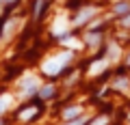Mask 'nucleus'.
Here are the masks:
<instances>
[{
    "label": "nucleus",
    "instance_id": "2eb2a0df",
    "mask_svg": "<svg viewBox=\"0 0 130 125\" xmlns=\"http://www.w3.org/2000/svg\"><path fill=\"white\" fill-rule=\"evenodd\" d=\"M87 123V116H78V119H74V121H70L67 125H85Z\"/></svg>",
    "mask_w": 130,
    "mask_h": 125
},
{
    "label": "nucleus",
    "instance_id": "6e6552de",
    "mask_svg": "<svg viewBox=\"0 0 130 125\" xmlns=\"http://www.w3.org/2000/svg\"><path fill=\"white\" fill-rule=\"evenodd\" d=\"M37 112H39V108H37V106H28L26 110H22V112L18 114V119H20V121H30L32 116L37 114Z\"/></svg>",
    "mask_w": 130,
    "mask_h": 125
},
{
    "label": "nucleus",
    "instance_id": "dca6fc26",
    "mask_svg": "<svg viewBox=\"0 0 130 125\" xmlns=\"http://www.w3.org/2000/svg\"><path fill=\"white\" fill-rule=\"evenodd\" d=\"M87 41L91 43V45H95V43L100 41V35H91V33H89V35H87Z\"/></svg>",
    "mask_w": 130,
    "mask_h": 125
},
{
    "label": "nucleus",
    "instance_id": "f257e3e1",
    "mask_svg": "<svg viewBox=\"0 0 130 125\" xmlns=\"http://www.w3.org/2000/svg\"><path fill=\"white\" fill-rule=\"evenodd\" d=\"M70 58H72V54L70 52H61V54H56V56H52V58H48L46 63H43V73H48V76H56V73H61V71L65 69V65L70 63Z\"/></svg>",
    "mask_w": 130,
    "mask_h": 125
},
{
    "label": "nucleus",
    "instance_id": "4468645a",
    "mask_svg": "<svg viewBox=\"0 0 130 125\" xmlns=\"http://www.w3.org/2000/svg\"><path fill=\"white\" fill-rule=\"evenodd\" d=\"M106 123H108V116L100 114V116H98L95 121H91V123H89V125H106Z\"/></svg>",
    "mask_w": 130,
    "mask_h": 125
},
{
    "label": "nucleus",
    "instance_id": "f8f14e48",
    "mask_svg": "<svg viewBox=\"0 0 130 125\" xmlns=\"http://www.w3.org/2000/svg\"><path fill=\"white\" fill-rule=\"evenodd\" d=\"M113 86H115L117 91H128V80H126V78H117Z\"/></svg>",
    "mask_w": 130,
    "mask_h": 125
},
{
    "label": "nucleus",
    "instance_id": "9d476101",
    "mask_svg": "<svg viewBox=\"0 0 130 125\" xmlns=\"http://www.w3.org/2000/svg\"><path fill=\"white\" fill-rule=\"evenodd\" d=\"M11 106V95H0V114Z\"/></svg>",
    "mask_w": 130,
    "mask_h": 125
},
{
    "label": "nucleus",
    "instance_id": "7ed1b4c3",
    "mask_svg": "<svg viewBox=\"0 0 130 125\" xmlns=\"http://www.w3.org/2000/svg\"><path fill=\"white\" fill-rule=\"evenodd\" d=\"M95 7H85V9H80V13L76 15V19H74V26H83L87 19H91L93 15H95Z\"/></svg>",
    "mask_w": 130,
    "mask_h": 125
},
{
    "label": "nucleus",
    "instance_id": "ddd939ff",
    "mask_svg": "<svg viewBox=\"0 0 130 125\" xmlns=\"http://www.w3.org/2000/svg\"><path fill=\"white\" fill-rule=\"evenodd\" d=\"M63 45H70V47H80V41L78 39H72V37H63Z\"/></svg>",
    "mask_w": 130,
    "mask_h": 125
},
{
    "label": "nucleus",
    "instance_id": "9b49d317",
    "mask_svg": "<svg viewBox=\"0 0 130 125\" xmlns=\"http://www.w3.org/2000/svg\"><path fill=\"white\" fill-rule=\"evenodd\" d=\"M52 93H54V86H52V84H48V86L39 88V97H41V99H48Z\"/></svg>",
    "mask_w": 130,
    "mask_h": 125
},
{
    "label": "nucleus",
    "instance_id": "a211bd4d",
    "mask_svg": "<svg viewBox=\"0 0 130 125\" xmlns=\"http://www.w3.org/2000/svg\"><path fill=\"white\" fill-rule=\"evenodd\" d=\"M7 2H15V0H7Z\"/></svg>",
    "mask_w": 130,
    "mask_h": 125
},
{
    "label": "nucleus",
    "instance_id": "0eeeda50",
    "mask_svg": "<svg viewBox=\"0 0 130 125\" xmlns=\"http://www.w3.org/2000/svg\"><path fill=\"white\" fill-rule=\"evenodd\" d=\"M119 54H121L119 45H117V43H111V45H108V52H106V60L108 63H115V60L119 58Z\"/></svg>",
    "mask_w": 130,
    "mask_h": 125
},
{
    "label": "nucleus",
    "instance_id": "aec40b11",
    "mask_svg": "<svg viewBox=\"0 0 130 125\" xmlns=\"http://www.w3.org/2000/svg\"><path fill=\"white\" fill-rule=\"evenodd\" d=\"M0 2H2V0H0Z\"/></svg>",
    "mask_w": 130,
    "mask_h": 125
},
{
    "label": "nucleus",
    "instance_id": "1a4fd4ad",
    "mask_svg": "<svg viewBox=\"0 0 130 125\" xmlns=\"http://www.w3.org/2000/svg\"><path fill=\"white\" fill-rule=\"evenodd\" d=\"M128 11H130V5L126 2V0H121V2H117V5H115L113 13H115V15H126Z\"/></svg>",
    "mask_w": 130,
    "mask_h": 125
},
{
    "label": "nucleus",
    "instance_id": "423d86ee",
    "mask_svg": "<svg viewBox=\"0 0 130 125\" xmlns=\"http://www.w3.org/2000/svg\"><path fill=\"white\" fill-rule=\"evenodd\" d=\"M78 114H83V108H80V106H70V108H65V110H63V119L65 121L78 119Z\"/></svg>",
    "mask_w": 130,
    "mask_h": 125
},
{
    "label": "nucleus",
    "instance_id": "20e7f679",
    "mask_svg": "<svg viewBox=\"0 0 130 125\" xmlns=\"http://www.w3.org/2000/svg\"><path fill=\"white\" fill-rule=\"evenodd\" d=\"M67 28H70V24H67V17H65V15H61V17L54 22V26H52V33H54L56 37H65Z\"/></svg>",
    "mask_w": 130,
    "mask_h": 125
},
{
    "label": "nucleus",
    "instance_id": "f3484780",
    "mask_svg": "<svg viewBox=\"0 0 130 125\" xmlns=\"http://www.w3.org/2000/svg\"><path fill=\"white\" fill-rule=\"evenodd\" d=\"M121 22H124V26H130V11L124 15V19H121Z\"/></svg>",
    "mask_w": 130,
    "mask_h": 125
},
{
    "label": "nucleus",
    "instance_id": "6ab92c4d",
    "mask_svg": "<svg viewBox=\"0 0 130 125\" xmlns=\"http://www.w3.org/2000/svg\"><path fill=\"white\" fill-rule=\"evenodd\" d=\"M128 63H130V56H128Z\"/></svg>",
    "mask_w": 130,
    "mask_h": 125
},
{
    "label": "nucleus",
    "instance_id": "f03ea898",
    "mask_svg": "<svg viewBox=\"0 0 130 125\" xmlns=\"http://www.w3.org/2000/svg\"><path fill=\"white\" fill-rule=\"evenodd\" d=\"M35 91H39V80L32 73L24 76V80H22V95H30V93H35Z\"/></svg>",
    "mask_w": 130,
    "mask_h": 125
},
{
    "label": "nucleus",
    "instance_id": "39448f33",
    "mask_svg": "<svg viewBox=\"0 0 130 125\" xmlns=\"http://www.w3.org/2000/svg\"><path fill=\"white\" fill-rule=\"evenodd\" d=\"M106 67H108V60H106V58H104V60H95V63L89 67V78H95V76H100L104 69H106Z\"/></svg>",
    "mask_w": 130,
    "mask_h": 125
}]
</instances>
